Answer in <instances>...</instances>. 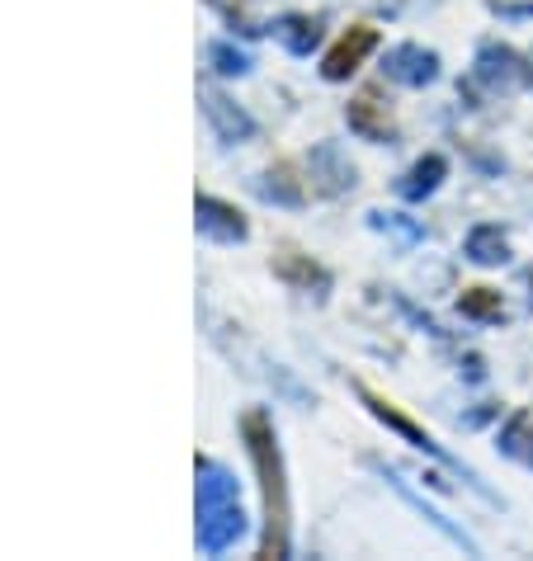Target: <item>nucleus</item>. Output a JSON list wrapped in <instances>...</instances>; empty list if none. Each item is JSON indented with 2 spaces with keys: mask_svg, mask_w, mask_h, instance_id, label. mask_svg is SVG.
I'll return each mask as SVG.
<instances>
[{
  "mask_svg": "<svg viewBox=\"0 0 533 561\" xmlns=\"http://www.w3.org/2000/svg\"><path fill=\"white\" fill-rule=\"evenodd\" d=\"M350 128L359 137H368V142H387L392 137V114H387V104H378L373 90H364V95L350 104Z\"/></svg>",
  "mask_w": 533,
  "mask_h": 561,
  "instance_id": "3",
  "label": "nucleus"
},
{
  "mask_svg": "<svg viewBox=\"0 0 533 561\" xmlns=\"http://www.w3.org/2000/svg\"><path fill=\"white\" fill-rule=\"evenodd\" d=\"M439 175H444V161H439V156H430V161H420V165L411 170V180L401 184V194H406V198H420V194H430L434 184H439Z\"/></svg>",
  "mask_w": 533,
  "mask_h": 561,
  "instance_id": "9",
  "label": "nucleus"
},
{
  "mask_svg": "<svg viewBox=\"0 0 533 561\" xmlns=\"http://www.w3.org/2000/svg\"><path fill=\"white\" fill-rule=\"evenodd\" d=\"M458 307L467 311V317H477V321H496L500 317V293H491V288H467Z\"/></svg>",
  "mask_w": 533,
  "mask_h": 561,
  "instance_id": "10",
  "label": "nucleus"
},
{
  "mask_svg": "<svg viewBox=\"0 0 533 561\" xmlns=\"http://www.w3.org/2000/svg\"><path fill=\"white\" fill-rule=\"evenodd\" d=\"M378 48V34H373L368 24H359V28H350L331 53H326V61H321V76L326 81H344V76H354L359 67H364V57Z\"/></svg>",
  "mask_w": 533,
  "mask_h": 561,
  "instance_id": "2",
  "label": "nucleus"
},
{
  "mask_svg": "<svg viewBox=\"0 0 533 561\" xmlns=\"http://www.w3.org/2000/svg\"><path fill=\"white\" fill-rule=\"evenodd\" d=\"M434 53H420V48H397L387 57V71L397 76V81H406V85H426V81H434Z\"/></svg>",
  "mask_w": 533,
  "mask_h": 561,
  "instance_id": "5",
  "label": "nucleus"
},
{
  "mask_svg": "<svg viewBox=\"0 0 533 561\" xmlns=\"http://www.w3.org/2000/svg\"><path fill=\"white\" fill-rule=\"evenodd\" d=\"M500 454H510L514 462H524V467H533V420L520 411L510 420L506 430H500Z\"/></svg>",
  "mask_w": 533,
  "mask_h": 561,
  "instance_id": "6",
  "label": "nucleus"
},
{
  "mask_svg": "<svg viewBox=\"0 0 533 561\" xmlns=\"http://www.w3.org/2000/svg\"><path fill=\"white\" fill-rule=\"evenodd\" d=\"M481 81H491V85L524 81V85H533V71H524V61L514 57L510 48H486L481 53Z\"/></svg>",
  "mask_w": 533,
  "mask_h": 561,
  "instance_id": "4",
  "label": "nucleus"
},
{
  "mask_svg": "<svg viewBox=\"0 0 533 561\" xmlns=\"http://www.w3.org/2000/svg\"><path fill=\"white\" fill-rule=\"evenodd\" d=\"M359 392H364V401H368V407H373V415H378V420H387V425L392 430H397V434H406V439H411V444H420V448H430V439H426V430H420V425H411V420H406L397 407H392V401H383L378 392H368V387H359Z\"/></svg>",
  "mask_w": 533,
  "mask_h": 561,
  "instance_id": "7",
  "label": "nucleus"
},
{
  "mask_svg": "<svg viewBox=\"0 0 533 561\" xmlns=\"http://www.w3.org/2000/svg\"><path fill=\"white\" fill-rule=\"evenodd\" d=\"M246 439H250V458H256L260 481H264V510H270L264 557H284L288 552V491H284V467H279V448H274V434L264 425V415H246Z\"/></svg>",
  "mask_w": 533,
  "mask_h": 561,
  "instance_id": "1",
  "label": "nucleus"
},
{
  "mask_svg": "<svg viewBox=\"0 0 533 561\" xmlns=\"http://www.w3.org/2000/svg\"><path fill=\"white\" fill-rule=\"evenodd\" d=\"M467 255L477 264H500L506 260V237H500L496 227H477L473 237H467Z\"/></svg>",
  "mask_w": 533,
  "mask_h": 561,
  "instance_id": "8",
  "label": "nucleus"
}]
</instances>
